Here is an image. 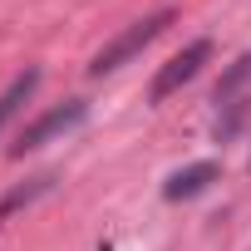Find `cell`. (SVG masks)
Listing matches in <instances>:
<instances>
[{
  "mask_svg": "<svg viewBox=\"0 0 251 251\" xmlns=\"http://www.w3.org/2000/svg\"><path fill=\"white\" fill-rule=\"evenodd\" d=\"M173 25V10H153V15H143V20H133L128 30H123V35H113L94 59H89V74L94 79H103V74H113V69H123V64H128L138 50H148L163 30Z\"/></svg>",
  "mask_w": 251,
  "mask_h": 251,
  "instance_id": "1",
  "label": "cell"
},
{
  "mask_svg": "<svg viewBox=\"0 0 251 251\" xmlns=\"http://www.w3.org/2000/svg\"><path fill=\"white\" fill-rule=\"evenodd\" d=\"M246 84H251V54H241L212 94L217 99V138H236L241 118H246Z\"/></svg>",
  "mask_w": 251,
  "mask_h": 251,
  "instance_id": "2",
  "label": "cell"
},
{
  "mask_svg": "<svg viewBox=\"0 0 251 251\" xmlns=\"http://www.w3.org/2000/svg\"><path fill=\"white\" fill-rule=\"evenodd\" d=\"M84 113H89V103L84 99H69V103H59V108H50V113H40L30 128H20V138H15V158H25V153H35V148H45L50 138H64L69 128H79L84 123Z\"/></svg>",
  "mask_w": 251,
  "mask_h": 251,
  "instance_id": "3",
  "label": "cell"
},
{
  "mask_svg": "<svg viewBox=\"0 0 251 251\" xmlns=\"http://www.w3.org/2000/svg\"><path fill=\"white\" fill-rule=\"evenodd\" d=\"M207 59H212V40H192L182 54H173V59L153 74V84H148V103H163L168 94H177L182 84H192V79L202 74Z\"/></svg>",
  "mask_w": 251,
  "mask_h": 251,
  "instance_id": "4",
  "label": "cell"
},
{
  "mask_svg": "<svg viewBox=\"0 0 251 251\" xmlns=\"http://www.w3.org/2000/svg\"><path fill=\"white\" fill-rule=\"evenodd\" d=\"M212 182H217V163H192V168H177V173L163 182V197H168V202H187V197L207 192Z\"/></svg>",
  "mask_w": 251,
  "mask_h": 251,
  "instance_id": "5",
  "label": "cell"
},
{
  "mask_svg": "<svg viewBox=\"0 0 251 251\" xmlns=\"http://www.w3.org/2000/svg\"><path fill=\"white\" fill-rule=\"evenodd\" d=\"M40 89V69H25V74H15L10 79V89L0 94V128H5V123L20 113V103H30V94Z\"/></svg>",
  "mask_w": 251,
  "mask_h": 251,
  "instance_id": "6",
  "label": "cell"
}]
</instances>
